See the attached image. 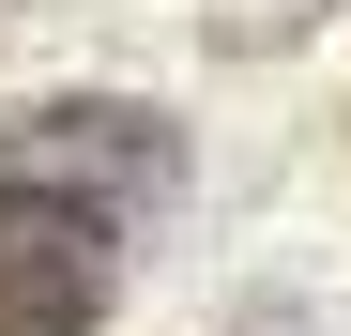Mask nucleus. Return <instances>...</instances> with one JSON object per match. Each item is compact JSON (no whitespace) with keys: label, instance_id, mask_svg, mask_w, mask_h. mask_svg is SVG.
<instances>
[{"label":"nucleus","instance_id":"f03ea898","mask_svg":"<svg viewBox=\"0 0 351 336\" xmlns=\"http://www.w3.org/2000/svg\"><path fill=\"white\" fill-rule=\"evenodd\" d=\"M229 336H306V306H245V321H229Z\"/></svg>","mask_w":351,"mask_h":336},{"label":"nucleus","instance_id":"f257e3e1","mask_svg":"<svg viewBox=\"0 0 351 336\" xmlns=\"http://www.w3.org/2000/svg\"><path fill=\"white\" fill-rule=\"evenodd\" d=\"M168 199H184L168 107H138V92L0 107V336H92Z\"/></svg>","mask_w":351,"mask_h":336}]
</instances>
